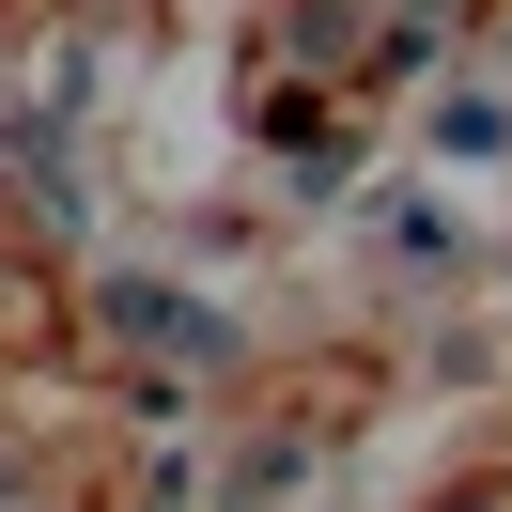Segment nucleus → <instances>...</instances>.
Returning <instances> with one entry per match:
<instances>
[]
</instances>
